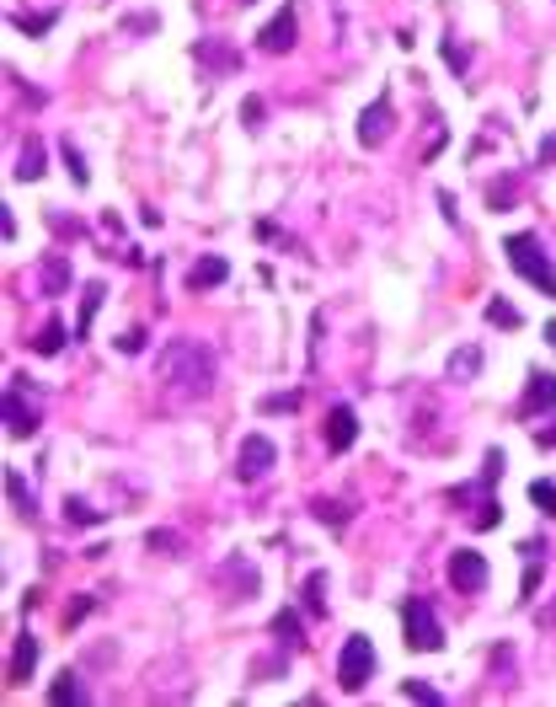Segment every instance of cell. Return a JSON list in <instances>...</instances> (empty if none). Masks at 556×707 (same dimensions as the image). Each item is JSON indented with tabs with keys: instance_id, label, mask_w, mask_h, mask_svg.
<instances>
[{
	"instance_id": "obj_1",
	"label": "cell",
	"mask_w": 556,
	"mask_h": 707,
	"mask_svg": "<svg viewBox=\"0 0 556 707\" xmlns=\"http://www.w3.org/2000/svg\"><path fill=\"white\" fill-rule=\"evenodd\" d=\"M161 381H167L171 397L193 402V397H209L215 386V354L204 349L198 338H171L161 349Z\"/></svg>"
},
{
	"instance_id": "obj_2",
	"label": "cell",
	"mask_w": 556,
	"mask_h": 707,
	"mask_svg": "<svg viewBox=\"0 0 556 707\" xmlns=\"http://www.w3.org/2000/svg\"><path fill=\"white\" fill-rule=\"evenodd\" d=\"M503 257H508V268H513L519 279H530L546 300H556V268H551V257L541 252V241H535L530 231L508 236V241H503Z\"/></svg>"
},
{
	"instance_id": "obj_3",
	"label": "cell",
	"mask_w": 556,
	"mask_h": 707,
	"mask_svg": "<svg viewBox=\"0 0 556 707\" xmlns=\"http://www.w3.org/2000/svg\"><path fill=\"white\" fill-rule=\"evenodd\" d=\"M369 675H375V644L364 633H348V644L337 654V686L342 692H364Z\"/></svg>"
},
{
	"instance_id": "obj_4",
	"label": "cell",
	"mask_w": 556,
	"mask_h": 707,
	"mask_svg": "<svg viewBox=\"0 0 556 707\" xmlns=\"http://www.w3.org/2000/svg\"><path fill=\"white\" fill-rule=\"evenodd\" d=\"M401 633H407V648H423V654H439V648H445V627H439L434 605L417 600V595L401 605Z\"/></svg>"
},
{
	"instance_id": "obj_5",
	"label": "cell",
	"mask_w": 556,
	"mask_h": 707,
	"mask_svg": "<svg viewBox=\"0 0 556 707\" xmlns=\"http://www.w3.org/2000/svg\"><path fill=\"white\" fill-rule=\"evenodd\" d=\"M273 461H278L273 440H268V434H246L241 450H235V477H241V482H263V477L273 471Z\"/></svg>"
},
{
	"instance_id": "obj_6",
	"label": "cell",
	"mask_w": 556,
	"mask_h": 707,
	"mask_svg": "<svg viewBox=\"0 0 556 707\" xmlns=\"http://www.w3.org/2000/svg\"><path fill=\"white\" fill-rule=\"evenodd\" d=\"M449 585L460 589V595H482V589H487V557L471 552V547L455 552V557H449Z\"/></svg>"
},
{
	"instance_id": "obj_7",
	"label": "cell",
	"mask_w": 556,
	"mask_h": 707,
	"mask_svg": "<svg viewBox=\"0 0 556 707\" xmlns=\"http://www.w3.org/2000/svg\"><path fill=\"white\" fill-rule=\"evenodd\" d=\"M294 38H300V16H294V5H283L273 22L257 33V49H263V54H289Z\"/></svg>"
},
{
	"instance_id": "obj_8",
	"label": "cell",
	"mask_w": 556,
	"mask_h": 707,
	"mask_svg": "<svg viewBox=\"0 0 556 707\" xmlns=\"http://www.w3.org/2000/svg\"><path fill=\"white\" fill-rule=\"evenodd\" d=\"M0 412H5V429H11L16 440H27V434L38 429V412L22 402V375H11V386H5V397H0Z\"/></svg>"
},
{
	"instance_id": "obj_9",
	"label": "cell",
	"mask_w": 556,
	"mask_h": 707,
	"mask_svg": "<svg viewBox=\"0 0 556 707\" xmlns=\"http://www.w3.org/2000/svg\"><path fill=\"white\" fill-rule=\"evenodd\" d=\"M390 118H396V113H390V97L369 102V108H364V118H359V145H369V150H375V145L390 134Z\"/></svg>"
},
{
	"instance_id": "obj_10",
	"label": "cell",
	"mask_w": 556,
	"mask_h": 707,
	"mask_svg": "<svg viewBox=\"0 0 556 707\" xmlns=\"http://www.w3.org/2000/svg\"><path fill=\"white\" fill-rule=\"evenodd\" d=\"M38 295H49V300L70 295V257H64V252H49V257H43V268H38Z\"/></svg>"
},
{
	"instance_id": "obj_11",
	"label": "cell",
	"mask_w": 556,
	"mask_h": 707,
	"mask_svg": "<svg viewBox=\"0 0 556 707\" xmlns=\"http://www.w3.org/2000/svg\"><path fill=\"white\" fill-rule=\"evenodd\" d=\"M38 654H43V648H38V638H33V633H22V638H16V648H11V664H5V681H11V686H22V681H33V664H38Z\"/></svg>"
},
{
	"instance_id": "obj_12",
	"label": "cell",
	"mask_w": 556,
	"mask_h": 707,
	"mask_svg": "<svg viewBox=\"0 0 556 707\" xmlns=\"http://www.w3.org/2000/svg\"><path fill=\"white\" fill-rule=\"evenodd\" d=\"M556 408V381L546 370H535L530 375V392H524V402H519V418H535V412H551Z\"/></svg>"
},
{
	"instance_id": "obj_13",
	"label": "cell",
	"mask_w": 556,
	"mask_h": 707,
	"mask_svg": "<svg viewBox=\"0 0 556 707\" xmlns=\"http://www.w3.org/2000/svg\"><path fill=\"white\" fill-rule=\"evenodd\" d=\"M353 440H359V412L342 402V408L327 412V445H332V450H348Z\"/></svg>"
},
{
	"instance_id": "obj_14",
	"label": "cell",
	"mask_w": 556,
	"mask_h": 707,
	"mask_svg": "<svg viewBox=\"0 0 556 707\" xmlns=\"http://www.w3.org/2000/svg\"><path fill=\"white\" fill-rule=\"evenodd\" d=\"M225 279H230V263H225V257H198V263L187 268V290L193 295L215 290V285H225Z\"/></svg>"
},
{
	"instance_id": "obj_15",
	"label": "cell",
	"mask_w": 556,
	"mask_h": 707,
	"mask_svg": "<svg viewBox=\"0 0 556 707\" xmlns=\"http://www.w3.org/2000/svg\"><path fill=\"white\" fill-rule=\"evenodd\" d=\"M49 702H54V707L86 702V686H81V675H75V670H59V675H54V686H49Z\"/></svg>"
},
{
	"instance_id": "obj_16",
	"label": "cell",
	"mask_w": 556,
	"mask_h": 707,
	"mask_svg": "<svg viewBox=\"0 0 556 707\" xmlns=\"http://www.w3.org/2000/svg\"><path fill=\"white\" fill-rule=\"evenodd\" d=\"M43 172H49V156H43L38 140H27V145H22V161H16V177H22V182H38Z\"/></svg>"
},
{
	"instance_id": "obj_17",
	"label": "cell",
	"mask_w": 556,
	"mask_h": 707,
	"mask_svg": "<svg viewBox=\"0 0 556 707\" xmlns=\"http://www.w3.org/2000/svg\"><path fill=\"white\" fill-rule=\"evenodd\" d=\"M81 295H86V300H81V316H75V338L91 333V316H97V305H102V295H108V290H102V279H91Z\"/></svg>"
},
{
	"instance_id": "obj_18",
	"label": "cell",
	"mask_w": 556,
	"mask_h": 707,
	"mask_svg": "<svg viewBox=\"0 0 556 707\" xmlns=\"http://www.w3.org/2000/svg\"><path fill=\"white\" fill-rule=\"evenodd\" d=\"M273 633H278V644H283V648H305V627H300V616H294V611H278V616H273Z\"/></svg>"
},
{
	"instance_id": "obj_19",
	"label": "cell",
	"mask_w": 556,
	"mask_h": 707,
	"mask_svg": "<svg viewBox=\"0 0 556 707\" xmlns=\"http://www.w3.org/2000/svg\"><path fill=\"white\" fill-rule=\"evenodd\" d=\"M59 349H64V322H43V327H38V338H33V354L54 359Z\"/></svg>"
},
{
	"instance_id": "obj_20",
	"label": "cell",
	"mask_w": 556,
	"mask_h": 707,
	"mask_svg": "<svg viewBox=\"0 0 556 707\" xmlns=\"http://www.w3.org/2000/svg\"><path fill=\"white\" fill-rule=\"evenodd\" d=\"M305 611H311V616L327 611V574H311V579H305Z\"/></svg>"
},
{
	"instance_id": "obj_21",
	"label": "cell",
	"mask_w": 556,
	"mask_h": 707,
	"mask_svg": "<svg viewBox=\"0 0 556 707\" xmlns=\"http://www.w3.org/2000/svg\"><path fill=\"white\" fill-rule=\"evenodd\" d=\"M482 370V349H455L449 354V375L460 381V375H476Z\"/></svg>"
},
{
	"instance_id": "obj_22",
	"label": "cell",
	"mask_w": 556,
	"mask_h": 707,
	"mask_svg": "<svg viewBox=\"0 0 556 707\" xmlns=\"http://www.w3.org/2000/svg\"><path fill=\"white\" fill-rule=\"evenodd\" d=\"M64 520H70V526H97L102 509H91V504H81V499H64Z\"/></svg>"
},
{
	"instance_id": "obj_23",
	"label": "cell",
	"mask_w": 556,
	"mask_h": 707,
	"mask_svg": "<svg viewBox=\"0 0 556 707\" xmlns=\"http://www.w3.org/2000/svg\"><path fill=\"white\" fill-rule=\"evenodd\" d=\"M487 322H493V327H508V333H513V327H519V311H513L508 300H487Z\"/></svg>"
},
{
	"instance_id": "obj_24",
	"label": "cell",
	"mask_w": 556,
	"mask_h": 707,
	"mask_svg": "<svg viewBox=\"0 0 556 707\" xmlns=\"http://www.w3.org/2000/svg\"><path fill=\"white\" fill-rule=\"evenodd\" d=\"M530 499H535V509H541V515H556V482H546V477H541V482H530Z\"/></svg>"
},
{
	"instance_id": "obj_25",
	"label": "cell",
	"mask_w": 556,
	"mask_h": 707,
	"mask_svg": "<svg viewBox=\"0 0 556 707\" xmlns=\"http://www.w3.org/2000/svg\"><path fill=\"white\" fill-rule=\"evenodd\" d=\"M54 22H59L54 11H38V16H11V27H22V33H33V38H38V33H49Z\"/></svg>"
},
{
	"instance_id": "obj_26",
	"label": "cell",
	"mask_w": 556,
	"mask_h": 707,
	"mask_svg": "<svg viewBox=\"0 0 556 707\" xmlns=\"http://www.w3.org/2000/svg\"><path fill=\"white\" fill-rule=\"evenodd\" d=\"M5 493H11V504H16V509H22V515H27V509H33V499H27V482H22V471H16V467L5 471Z\"/></svg>"
},
{
	"instance_id": "obj_27",
	"label": "cell",
	"mask_w": 556,
	"mask_h": 707,
	"mask_svg": "<svg viewBox=\"0 0 556 707\" xmlns=\"http://www.w3.org/2000/svg\"><path fill=\"white\" fill-rule=\"evenodd\" d=\"M64 167H70V177H75V188H86V182H91L86 161H81V150H75V140H64Z\"/></svg>"
},
{
	"instance_id": "obj_28",
	"label": "cell",
	"mask_w": 556,
	"mask_h": 707,
	"mask_svg": "<svg viewBox=\"0 0 556 707\" xmlns=\"http://www.w3.org/2000/svg\"><path fill=\"white\" fill-rule=\"evenodd\" d=\"M193 54H198V59H215V70H235V54H230V49H220V44H198Z\"/></svg>"
},
{
	"instance_id": "obj_29",
	"label": "cell",
	"mask_w": 556,
	"mask_h": 707,
	"mask_svg": "<svg viewBox=\"0 0 556 707\" xmlns=\"http://www.w3.org/2000/svg\"><path fill=\"white\" fill-rule=\"evenodd\" d=\"M311 509H316V520H327V526H342V520H348V509H342V504H332V499H316Z\"/></svg>"
},
{
	"instance_id": "obj_30",
	"label": "cell",
	"mask_w": 556,
	"mask_h": 707,
	"mask_svg": "<svg viewBox=\"0 0 556 707\" xmlns=\"http://www.w3.org/2000/svg\"><path fill=\"white\" fill-rule=\"evenodd\" d=\"M150 547H156V552H167V557H182V552H177V547H182V536H177V530H150Z\"/></svg>"
},
{
	"instance_id": "obj_31",
	"label": "cell",
	"mask_w": 556,
	"mask_h": 707,
	"mask_svg": "<svg viewBox=\"0 0 556 707\" xmlns=\"http://www.w3.org/2000/svg\"><path fill=\"white\" fill-rule=\"evenodd\" d=\"M401 692H407L412 702H439V692H434V686H423V681H407Z\"/></svg>"
},
{
	"instance_id": "obj_32",
	"label": "cell",
	"mask_w": 556,
	"mask_h": 707,
	"mask_svg": "<svg viewBox=\"0 0 556 707\" xmlns=\"http://www.w3.org/2000/svg\"><path fill=\"white\" fill-rule=\"evenodd\" d=\"M263 408H268V412H289V408H300V392H283V397H268Z\"/></svg>"
},
{
	"instance_id": "obj_33",
	"label": "cell",
	"mask_w": 556,
	"mask_h": 707,
	"mask_svg": "<svg viewBox=\"0 0 556 707\" xmlns=\"http://www.w3.org/2000/svg\"><path fill=\"white\" fill-rule=\"evenodd\" d=\"M535 589H541V563H530V568H524V595H519V600L530 605V595H535Z\"/></svg>"
},
{
	"instance_id": "obj_34",
	"label": "cell",
	"mask_w": 556,
	"mask_h": 707,
	"mask_svg": "<svg viewBox=\"0 0 556 707\" xmlns=\"http://www.w3.org/2000/svg\"><path fill=\"white\" fill-rule=\"evenodd\" d=\"M241 123H246V129H257V123H263V102H257V97H252V102H241Z\"/></svg>"
},
{
	"instance_id": "obj_35",
	"label": "cell",
	"mask_w": 556,
	"mask_h": 707,
	"mask_svg": "<svg viewBox=\"0 0 556 707\" xmlns=\"http://www.w3.org/2000/svg\"><path fill=\"white\" fill-rule=\"evenodd\" d=\"M145 349V333H139V327H134V333H123V338H118V354H139Z\"/></svg>"
},
{
	"instance_id": "obj_36",
	"label": "cell",
	"mask_w": 556,
	"mask_h": 707,
	"mask_svg": "<svg viewBox=\"0 0 556 707\" xmlns=\"http://www.w3.org/2000/svg\"><path fill=\"white\" fill-rule=\"evenodd\" d=\"M487 199H493V209H503V204L513 199V182H493V193H487Z\"/></svg>"
},
{
	"instance_id": "obj_37",
	"label": "cell",
	"mask_w": 556,
	"mask_h": 707,
	"mask_svg": "<svg viewBox=\"0 0 556 707\" xmlns=\"http://www.w3.org/2000/svg\"><path fill=\"white\" fill-rule=\"evenodd\" d=\"M556 161V134H546V140H541V167H551Z\"/></svg>"
},
{
	"instance_id": "obj_38",
	"label": "cell",
	"mask_w": 556,
	"mask_h": 707,
	"mask_svg": "<svg viewBox=\"0 0 556 707\" xmlns=\"http://www.w3.org/2000/svg\"><path fill=\"white\" fill-rule=\"evenodd\" d=\"M535 440H541V445H556V429H541V434H535Z\"/></svg>"
},
{
	"instance_id": "obj_39",
	"label": "cell",
	"mask_w": 556,
	"mask_h": 707,
	"mask_svg": "<svg viewBox=\"0 0 556 707\" xmlns=\"http://www.w3.org/2000/svg\"><path fill=\"white\" fill-rule=\"evenodd\" d=\"M546 622H556V605H551V616H546Z\"/></svg>"
}]
</instances>
